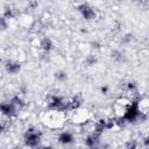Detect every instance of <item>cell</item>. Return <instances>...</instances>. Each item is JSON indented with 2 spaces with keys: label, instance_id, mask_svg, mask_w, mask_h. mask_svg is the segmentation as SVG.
<instances>
[{
  "label": "cell",
  "instance_id": "cell-3",
  "mask_svg": "<svg viewBox=\"0 0 149 149\" xmlns=\"http://www.w3.org/2000/svg\"><path fill=\"white\" fill-rule=\"evenodd\" d=\"M77 10L85 21H93L97 19V10L88 2H80L77 5Z\"/></svg>",
  "mask_w": 149,
  "mask_h": 149
},
{
  "label": "cell",
  "instance_id": "cell-23",
  "mask_svg": "<svg viewBox=\"0 0 149 149\" xmlns=\"http://www.w3.org/2000/svg\"><path fill=\"white\" fill-rule=\"evenodd\" d=\"M35 149H55V148L52 146H40V147L35 148Z\"/></svg>",
  "mask_w": 149,
  "mask_h": 149
},
{
  "label": "cell",
  "instance_id": "cell-2",
  "mask_svg": "<svg viewBox=\"0 0 149 149\" xmlns=\"http://www.w3.org/2000/svg\"><path fill=\"white\" fill-rule=\"evenodd\" d=\"M47 106L52 112H66V99L59 94H51L47 101Z\"/></svg>",
  "mask_w": 149,
  "mask_h": 149
},
{
  "label": "cell",
  "instance_id": "cell-26",
  "mask_svg": "<svg viewBox=\"0 0 149 149\" xmlns=\"http://www.w3.org/2000/svg\"><path fill=\"white\" fill-rule=\"evenodd\" d=\"M93 149H99V148H93Z\"/></svg>",
  "mask_w": 149,
  "mask_h": 149
},
{
  "label": "cell",
  "instance_id": "cell-9",
  "mask_svg": "<svg viewBox=\"0 0 149 149\" xmlns=\"http://www.w3.org/2000/svg\"><path fill=\"white\" fill-rule=\"evenodd\" d=\"M54 47H55V43L52 41L51 37L49 36H43L41 40H40V43H38V48L41 49V51H43L44 54H49L54 50Z\"/></svg>",
  "mask_w": 149,
  "mask_h": 149
},
{
  "label": "cell",
  "instance_id": "cell-22",
  "mask_svg": "<svg viewBox=\"0 0 149 149\" xmlns=\"http://www.w3.org/2000/svg\"><path fill=\"white\" fill-rule=\"evenodd\" d=\"M28 6H29L31 9H34V8H36V7L38 6V2H36V1H31V2L28 3Z\"/></svg>",
  "mask_w": 149,
  "mask_h": 149
},
{
  "label": "cell",
  "instance_id": "cell-6",
  "mask_svg": "<svg viewBox=\"0 0 149 149\" xmlns=\"http://www.w3.org/2000/svg\"><path fill=\"white\" fill-rule=\"evenodd\" d=\"M83 97L80 94H74L72 98L66 100V112H74L78 111L83 105Z\"/></svg>",
  "mask_w": 149,
  "mask_h": 149
},
{
  "label": "cell",
  "instance_id": "cell-14",
  "mask_svg": "<svg viewBox=\"0 0 149 149\" xmlns=\"http://www.w3.org/2000/svg\"><path fill=\"white\" fill-rule=\"evenodd\" d=\"M54 77H55V79H56L57 81L63 83V81H66V80H68L69 74H68V72H66V71H64V70H58V71H56V72H55Z\"/></svg>",
  "mask_w": 149,
  "mask_h": 149
},
{
  "label": "cell",
  "instance_id": "cell-16",
  "mask_svg": "<svg viewBox=\"0 0 149 149\" xmlns=\"http://www.w3.org/2000/svg\"><path fill=\"white\" fill-rule=\"evenodd\" d=\"M126 91L129 93H136L137 92V84L134 80H129L126 83Z\"/></svg>",
  "mask_w": 149,
  "mask_h": 149
},
{
  "label": "cell",
  "instance_id": "cell-15",
  "mask_svg": "<svg viewBox=\"0 0 149 149\" xmlns=\"http://www.w3.org/2000/svg\"><path fill=\"white\" fill-rule=\"evenodd\" d=\"M98 57L95 56V55H93V54H90V55H87L86 56V58H85V64L87 65V66H93V65H95L97 63H98Z\"/></svg>",
  "mask_w": 149,
  "mask_h": 149
},
{
  "label": "cell",
  "instance_id": "cell-21",
  "mask_svg": "<svg viewBox=\"0 0 149 149\" xmlns=\"http://www.w3.org/2000/svg\"><path fill=\"white\" fill-rule=\"evenodd\" d=\"M100 92H101L104 95H106V94L109 93V87H108L107 85H102V86L100 87Z\"/></svg>",
  "mask_w": 149,
  "mask_h": 149
},
{
  "label": "cell",
  "instance_id": "cell-11",
  "mask_svg": "<svg viewBox=\"0 0 149 149\" xmlns=\"http://www.w3.org/2000/svg\"><path fill=\"white\" fill-rule=\"evenodd\" d=\"M111 58H112L115 63H118V64H122V63H125V62L127 61L126 54H125L122 50H120V49H114V50L111 52Z\"/></svg>",
  "mask_w": 149,
  "mask_h": 149
},
{
  "label": "cell",
  "instance_id": "cell-13",
  "mask_svg": "<svg viewBox=\"0 0 149 149\" xmlns=\"http://www.w3.org/2000/svg\"><path fill=\"white\" fill-rule=\"evenodd\" d=\"M1 16H2V17H5L7 21H8V20H12V19H14V17L16 16L15 9H14L12 6L7 5V6H5V8H3V12H2V15H1Z\"/></svg>",
  "mask_w": 149,
  "mask_h": 149
},
{
  "label": "cell",
  "instance_id": "cell-7",
  "mask_svg": "<svg viewBox=\"0 0 149 149\" xmlns=\"http://www.w3.org/2000/svg\"><path fill=\"white\" fill-rule=\"evenodd\" d=\"M100 139H101V135L94 133V132H91L86 135L85 140H84V143H85V147L88 148V149H93V148H98L99 143H100Z\"/></svg>",
  "mask_w": 149,
  "mask_h": 149
},
{
  "label": "cell",
  "instance_id": "cell-8",
  "mask_svg": "<svg viewBox=\"0 0 149 149\" xmlns=\"http://www.w3.org/2000/svg\"><path fill=\"white\" fill-rule=\"evenodd\" d=\"M57 141L62 146H70V144H72L74 142V135L70 130H63V132H61L58 134Z\"/></svg>",
  "mask_w": 149,
  "mask_h": 149
},
{
  "label": "cell",
  "instance_id": "cell-10",
  "mask_svg": "<svg viewBox=\"0 0 149 149\" xmlns=\"http://www.w3.org/2000/svg\"><path fill=\"white\" fill-rule=\"evenodd\" d=\"M9 102L13 105V106H15V108L17 109V111H20V109H22V108H24L26 107V105H27V102H26V100L23 99V97L21 95V94H14V95H12L10 97V99H9Z\"/></svg>",
  "mask_w": 149,
  "mask_h": 149
},
{
  "label": "cell",
  "instance_id": "cell-25",
  "mask_svg": "<svg viewBox=\"0 0 149 149\" xmlns=\"http://www.w3.org/2000/svg\"><path fill=\"white\" fill-rule=\"evenodd\" d=\"M8 149H21L19 146H15V147H10V148H8Z\"/></svg>",
  "mask_w": 149,
  "mask_h": 149
},
{
  "label": "cell",
  "instance_id": "cell-1",
  "mask_svg": "<svg viewBox=\"0 0 149 149\" xmlns=\"http://www.w3.org/2000/svg\"><path fill=\"white\" fill-rule=\"evenodd\" d=\"M42 132L38 130L35 127H29L26 129L24 134H23V143L26 147L30 148V149H35L37 147H40L41 142H42Z\"/></svg>",
  "mask_w": 149,
  "mask_h": 149
},
{
  "label": "cell",
  "instance_id": "cell-5",
  "mask_svg": "<svg viewBox=\"0 0 149 149\" xmlns=\"http://www.w3.org/2000/svg\"><path fill=\"white\" fill-rule=\"evenodd\" d=\"M3 68H5V71L8 74L15 76L21 71L22 64H21V62L16 61V59H7L5 62V64H3Z\"/></svg>",
  "mask_w": 149,
  "mask_h": 149
},
{
  "label": "cell",
  "instance_id": "cell-18",
  "mask_svg": "<svg viewBox=\"0 0 149 149\" xmlns=\"http://www.w3.org/2000/svg\"><path fill=\"white\" fill-rule=\"evenodd\" d=\"M132 41H133V34H130V33H127L121 37V43L122 44H129Z\"/></svg>",
  "mask_w": 149,
  "mask_h": 149
},
{
  "label": "cell",
  "instance_id": "cell-24",
  "mask_svg": "<svg viewBox=\"0 0 149 149\" xmlns=\"http://www.w3.org/2000/svg\"><path fill=\"white\" fill-rule=\"evenodd\" d=\"M143 144H144V148H148V137L143 139Z\"/></svg>",
  "mask_w": 149,
  "mask_h": 149
},
{
  "label": "cell",
  "instance_id": "cell-19",
  "mask_svg": "<svg viewBox=\"0 0 149 149\" xmlns=\"http://www.w3.org/2000/svg\"><path fill=\"white\" fill-rule=\"evenodd\" d=\"M7 28H8V21L5 17L0 16V31L7 30Z\"/></svg>",
  "mask_w": 149,
  "mask_h": 149
},
{
  "label": "cell",
  "instance_id": "cell-27",
  "mask_svg": "<svg viewBox=\"0 0 149 149\" xmlns=\"http://www.w3.org/2000/svg\"><path fill=\"white\" fill-rule=\"evenodd\" d=\"M0 90H1V84H0Z\"/></svg>",
  "mask_w": 149,
  "mask_h": 149
},
{
  "label": "cell",
  "instance_id": "cell-12",
  "mask_svg": "<svg viewBox=\"0 0 149 149\" xmlns=\"http://www.w3.org/2000/svg\"><path fill=\"white\" fill-rule=\"evenodd\" d=\"M105 130H107V129H106V119H105V118H100V119H98V120L94 122V125H93V130H92V132H94V133H97V134H99V135H102V133H104Z\"/></svg>",
  "mask_w": 149,
  "mask_h": 149
},
{
  "label": "cell",
  "instance_id": "cell-20",
  "mask_svg": "<svg viewBox=\"0 0 149 149\" xmlns=\"http://www.w3.org/2000/svg\"><path fill=\"white\" fill-rule=\"evenodd\" d=\"M8 130V123L6 121H0V135Z\"/></svg>",
  "mask_w": 149,
  "mask_h": 149
},
{
  "label": "cell",
  "instance_id": "cell-17",
  "mask_svg": "<svg viewBox=\"0 0 149 149\" xmlns=\"http://www.w3.org/2000/svg\"><path fill=\"white\" fill-rule=\"evenodd\" d=\"M126 149H139V142L136 140H129L125 144Z\"/></svg>",
  "mask_w": 149,
  "mask_h": 149
},
{
  "label": "cell",
  "instance_id": "cell-4",
  "mask_svg": "<svg viewBox=\"0 0 149 149\" xmlns=\"http://www.w3.org/2000/svg\"><path fill=\"white\" fill-rule=\"evenodd\" d=\"M17 109L13 106L9 101H1L0 102V114L6 119H14L17 115Z\"/></svg>",
  "mask_w": 149,
  "mask_h": 149
}]
</instances>
